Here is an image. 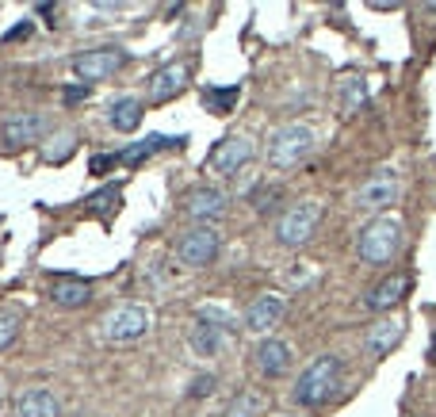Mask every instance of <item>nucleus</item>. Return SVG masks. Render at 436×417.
Here are the masks:
<instances>
[{"label": "nucleus", "mask_w": 436, "mask_h": 417, "mask_svg": "<svg viewBox=\"0 0 436 417\" xmlns=\"http://www.w3.org/2000/svg\"><path fill=\"white\" fill-rule=\"evenodd\" d=\"M188 65L184 62H173V65H165V69H157L154 73V81H149V100L154 103H165V100H173L184 92V84H188Z\"/></svg>", "instance_id": "14"}, {"label": "nucleus", "mask_w": 436, "mask_h": 417, "mask_svg": "<svg viewBox=\"0 0 436 417\" xmlns=\"http://www.w3.org/2000/svg\"><path fill=\"white\" fill-rule=\"evenodd\" d=\"M398 192H402L398 173H394V168H379L375 176H367L364 184H360L356 207H364V211H383V207L398 203Z\"/></svg>", "instance_id": "9"}, {"label": "nucleus", "mask_w": 436, "mask_h": 417, "mask_svg": "<svg viewBox=\"0 0 436 417\" xmlns=\"http://www.w3.org/2000/svg\"><path fill=\"white\" fill-rule=\"evenodd\" d=\"M249 161H253V142L245 135H230L207 154V168L218 173V176H238V173L249 168Z\"/></svg>", "instance_id": "7"}, {"label": "nucleus", "mask_w": 436, "mask_h": 417, "mask_svg": "<svg viewBox=\"0 0 436 417\" xmlns=\"http://www.w3.org/2000/svg\"><path fill=\"white\" fill-rule=\"evenodd\" d=\"M50 302L54 307H62V310H77L84 307V302L92 299V283L88 280H81V276H54L50 280Z\"/></svg>", "instance_id": "12"}, {"label": "nucleus", "mask_w": 436, "mask_h": 417, "mask_svg": "<svg viewBox=\"0 0 436 417\" xmlns=\"http://www.w3.org/2000/svg\"><path fill=\"white\" fill-rule=\"evenodd\" d=\"M0 406H4V387H0Z\"/></svg>", "instance_id": "33"}, {"label": "nucleus", "mask_w": 436, "mask_h": 417, "mask_svg": "<svg viewBox=\"0 0 436 417\" xmlns=\"http://www.w3.org/2000/svg\"><path fill=\"white\" fill-rule=\"evenodd\" d=\"M77 417H100V413H77Z\"/></svg>", "instance_id": "34"}, {"label": "nucleus", "mask_w": 436, "mask_h": 417, "mask_svg": "<svg viewBox=\"0 0 436 417\" xmlns=\"http://www.w3.org/2000/svg\"><path fill=\"white\" fill-rule=\"evenodd\" d=\"M310 149H314V135H310V127H302V122H287V127L272 130V138H268L272 168H295Z\"/></svg>", "instance_id": "3"}, {"label": "nucleus", "mask_w": 436, "mask_h": 417, "mask_svg": "<svg viewBox=\"0 0 436 417\" xmlns=\"http://www.w3.org/2000/svg\"><path fill=\"white\" fill-rule=\"evenodd\" d=\"M184 211L192 215V219H199L203 226H211V222H218L226 215V195L218 192V188H192L188 192V199H184Z\"/></svg>", "instance_id": "11"}, {"label": "nucleus", "mask_w": 436, "mask_h": 417, "mask_svg": "<svg viewBox=\"0 0 436 417\" xmlns=\"http://www.w3.org/2000/svg\"><path fill=\"white\" fill-rule=\"evenodd\" d=\"M42 130H46V119L39 115V111H20V115L4 119L0 135H4L8 146H31V142H39Z\"/></svg>", "instance_id": "13"}, {"label": "nucleus", "mask_w": 436, "mask_h": 417, "mask_svg": "<svg viewBox=\"0 0 436 417\" xmlns=\"http://www.w3.org/2000/svg\"><path fill=\"white\" fill-rule=\"evenodd\" d=\"M318 219H321V207L314 203V199H302V203L287 207V211L280 215V222H276L280 245H287V249L306 245L310 238H314V230H318Z\"/></svg>", "instance_id": "4"}, {"label": "nucleus", "mask_w": 436, "mask_h": 417, "mask_svg": "<svg viewBox=\"0 0 436 417\" xmlns=\"http://www.w3.org/2000/svg\"><path fill=\"white\" fill-rule=\"evenodd\" d=\"M283 310H287V299H283L280 291H264V295H257L249 302V310H245V329L268 333V329L283 318Z\"/></svg>", "instance_id": "10"}, {"label": "nucleus", "mask_w": 436, "mask_h": 417, "mask_svg": "<svg viewBox=\"0 0 436 417\" xmlns=\"http://www.w3.org/2000/svg\"><path fill=\"white\" fill-rule=\"evenodd\" d=\"M149 329V310L146 307H134V302H127V307H115L103 314V337L122 345V341H138L142 333Z\"/></svg>", "instance_id": "8"}, {"label": "nucleus", "mask_w": 436, "mask_h": 417, "mask_svg": "<svg viewBox=\"0 0 436 417\" xmlns=\"http://www.w3.org/2000/svg\"><path fill=\"white\" fill-rule=\"evenodd\" d=\"M425 12H429V16H436V4H425Z\"/></svg>", "instance_id": "32"}, {"label": "nucleus", "mask_w": 436, "mask_h": 417, "mask_svg": "<svg viewBox=\"0 0 436 417\" xmlns=\"http://www.w3.org/2000/svg\"><path fill=\"white\" fill-rule=\"evenodd\" d=\"M111 127L119 130V135H130V130H138V122H142V100L134 96H122L111 103Z\"/></svg>", "instance_id": "18"}, {"label": "nucleus", "mask_w": 436, "mask_h": 417, "mask_svg": "<svg viewBox=\"0 0 436 417\" xmlns=\"http://www.w3.org/2000/svg\"><path fill=\"white\" fill-rule=\"evenodd\" d=\"M214 387H218L214 375H199L192 383V391H188V398H207V394H214Z\"/></svg>", "instance_id": "28"}, {"label": "nucleus", "mask_w": 436, "mask_h": 417, "mask_svg": "<svg viewBox=\"0 0 436 417\" xmlns=\"http://www.w3.org/2000/svg\"><path fill=\"white\" fill-rule=\"evenodd\" d=\"M280 195L283 192L276 184H272V188H257V192H253V211H257V215H272L280 207Z\"/></svg>", "instance_id": "25"}, {"label": "nucleus", "mask_w": 436, "mask_h": 417, "mask_svg": "<svg viewBox=\"0 0 436 417\" xmlns=\"http://www.w3.org/2000/svg\"><path fill=\"white\" fill-rule=\"evenodd\" d=\"M161 146H165V138H161V135H154V138H146V142H134V146H127V149H119V161H122V165H142V161H146L149 154H154V149H161Z\"/></svg>", "instance_id": "23"}, {"label": "nucleus", "mask_w": 436, "mask_h": 417, "mask_svg": "<svg viewBox=\"0 0 436 417\" xmlns=\"http://www.w3.org/2000/svg\"><path fill=\"white\" fill-rule=\"evenodd\" d=\"M199 321H211V326H218V329H226V326H234V318L226 314V310H218V307H199V314H195Z\"/></svg>", "instance_id": "27"}, {"label": "nucleus", "mask_w": 436, "mask_h": 417, "mask_svg": "<svg viewBox=\"0 0 436 417\" xmlns=\"http://www.w3.org/2000/svg\"><path fill=\"white\" fill-rule=\"evenodd\" d=\"M340 387V360L337 356H318L306 372L299 375V387H295V402L299 406H321L329 394Z\"/></svg>", "instance_id": "1"}, {"label": "nucleus", "mask_w": 436, "mask_h": 417, "mask_svg": "<svg viewBox=\"0 0 436 417\" xmlns=\"http://www.w3.org/2000/svg\"><path fill=\"white\" fill-rule=\"evenodd\" d=\"M410 291V276L406 272H394V276H386L383 283H375L372 291H367V307L372 310H391L402 302V295Z\"/></svg>", "instance_id": "16"}, {"label": "nucleus", "mask_w": 436, "mask_h": 417, "mask_svg": "<svg viewBox=\"0 0 436 417\" xmlns=\"http://www.w3.org/2000/svg\"><path fill=\"white\" fill-rule=\"evenodd\" d=\"M238 100H241V84H226V88L207 84V88H203V108L214 111V115H230Z\"/></svg>", "instance_id": "21"}, {"label": "nucleus", "mask_w": 436, "mask_h": 417, "mask_svg": "<svg viewBox=\"0 0 436 417\" xmlns=\"http://www.w3.org/2000/svg\"><path fill=\"white\" fill-rule=\"evenodd\" d=\"M88 84H73V88H65L62 96H65V103H81V100H88Z\"/></svg>", "instance_id": "31"}, {"label": "nucleus", "mask_w": 436, "mask_h": 417, "mask_svg": "<svg viewBox=\"0 0 436 417\" xmlns=\"http://www.w3.org/2000/svg\"><path fill=\"white\" fill-rule=\"evenodd\" d=\"M218 245H222V234H218L214 226H195V230H188L184 238L176 241V257H180V264H188V268H207V264L218 257Z\"/></svg>", "instance_id": "6"}, {"label": "nucleus", "mask_w": 436, "mask_h": 417, "mask_svg": "<svg viewBox=\"0 0 436 417\" xmlns=\"http://www.w3.org/2000/svg\"><path fill=\"white\" fill-rule=\"evenodd\" d=\"M31 31H35V23H31V20H23V23H16L12 31L4 35V42H20V39H31Z\"/></svg>", "instance_id": "30"}, {"label": "nucleus", "mask_w": 436, "mask_h": 417, "mask_svg": "<svg viewBox=\"0 0 436 417\" xmlns=\"http://www.w3.org/2000/svg\"><path fill=\"white\" fill-rule=\"evenodd\" d=\"M188 345H192L195 356H214L218 348H222V333H218V326H211V321L195 318L192 333H188Z\"/></svg>", "instance_id": "20"}, {"label": "nucleus", "mask_w": 436, "mask_h": 417, "mask_svg": "<svg viewBox=\"0 0 436 417\" xmlns=\"http://www.w3.org/2000/svg\"><path fill=\"white\" fill-rule=\"evenodd\" d=\"M115 161H119V157H111V154H96V157L88 161V173H92V176H103L111 165H115Z\"/></svg>", "instance_id": "29"}, {"label": "nucleus", "mask_w": 436, "mask_h": 417, "mask_svg": "<svg viewBox=\"0 0 436 417\" xmlns=\"http://www.w3.org/2000/svg\"><path fill=\"white\" fill-rule=\"evenodd\" d=\"M20 337V314H12V310H0V353H4L12 341Z\"/></svg>", "instance_id": "26"}, {"label": "nucleus", "mask_w": 436, "mask_h": 417, "mask_svg": "<svg viewBox=\"0 0 436 417\" xmlns=\"http://www.w3.org/2000/svg\"><path fill=\"white\" fill-rule=\"evenodd\" d=\"M398 245H402V226H398V219H375L360 230L356 253H360V261H367V264H386L398 253Z\"/></svg>", "instance_id": "2"}, {"label": "nucleus", "mask_w": 436, "mask_h": 417, "mask_svg": "<svg viewBox=\"0 0 436 417\" xmlns=\"http://www.w3.org/2000/svg\"><path fill=\"white\" fill-rule=\"evenodd\" d=\"M253 356H257L260 375H268V379H276V375H283L291 367V345L287 341H276V337H264Z\"/></svg>", "instance_id": "15"}, {"label": "nucleus", "mask_w": 436, "mask_h": 417, "mask_svg": "<svg viewBox=\"0 0 436 417\" xmlns=\"http://www.w3.org/2000/svg\"><path fill=\"white\" fill-rule=\"evenodd\" d=\"M127 65V50L119 46H100V50H84L73 58V73H77L81 84H96V81H108Z\"/></svg>", "instance_id": "5"}, {"label": "nucleus", "mask_w": 436, "mask_h": 417, "mask_svg": "<svg viewBox=\"0 0 436 417\" xmlns=\"http://www.w3.org/2000/svg\"><path fill=\"white\" fill-rule=\"evenodd\" d=\"M264 394L257 391H241V398H234V406H230V417H257L264 410Z\"/></svg>", "instance_id": "24"}, {"label": "nucleus", "mask_w": 436, "mask_h": 417, "mask_svg": "<svg viewBox=\"0 0 436 417\" xmlns=\"http://www.w3.org/2000/svg\"><path fill=\"white\" fill-rule=\"evenodd\" d=\"M432 356H436V337H432Z\"/></svg>", "instance_id": "35"}, {"label": "nucleus", "mask_w": 436, "mask_h": 417, "mask_svg": "<svg viewBox=\"0 0 436 417\" xmlns=\"http://www.w3.org/2000/svg\"><path fill=\"white\" fill-rule=\"evenodd\" d=\"M16 417H62V406H58V398H54L50 391L35 387V391L20 394V402H16Z\"/></svg>", "instance_id": "17"}, {"label": "nucleus", "mask_w": 436, "mask_h": 417, "mask_svg": "<svg viewBox=\"0 0 436 417\" xmlns=\"http://www.w3.org/2000/svg\"><path fill=\"white\" fill-rule=\"evenodd\" d=\"M398 337H402V321H394V318L379 321V326H372V333H367V353H372V356H386L398 345Z\"/></svg>", "instance_id": "19"}, {"label": "nucleus", "mask_w": 436, "mask_h": 417, "mask_svg": "<svg viewBox=\"0 0 436 417\" xmlns=\"http://www.w3.org/2000/svg\"><path fill=\"white\" fill-rule=\"evenodd\" d=\"M364 100H367V84L360 77H348L340 84V108H345V115H356L364 108Z\"/></svg>", "instance_id": "22"}]
</instances>
